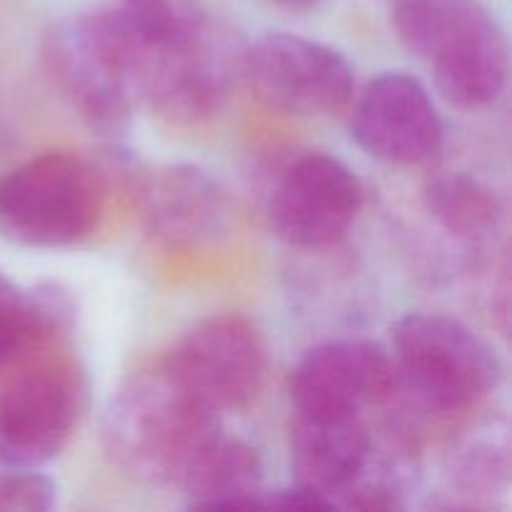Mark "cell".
Here are the masks:
<instances>
[{
  "instance_id": "obj_1",
  "label": "cell",
  "mask_w": 512,
  "mask_h": 512,
  "mask_svg": "<svg viewBox=\"0 0 512 512\" xmlns=\"http://www.w3.org/2000/svg\"><path fill=\"white\" fill-rule=\"evenodd\" d=\"M220 433V413L188 393L165 365L125 380L100 420V443L110 463L155 488L183 483Z\"/></svg>"
},
{
  "instance_id": "obj_2",
  "label": "cell",
  "mask_w": 512,
  "mask_h": 512,
  "mask_svg": "<svg viewBox=\"0 0 512 512\" xmlns=\"http://www.w3.org/2000/svg\"><path fill=\"white\" fill-rule=\"evenodd\" d=\"M40 53L53 88L90 130L118 135L128 128L143 100V48L118 8L60 20Z\"/></svg>"
},
{
  "instance_id": "obj_3",
  "label": "cell",
  "mask_w": 512,
  "mask_h": 512,
  "mask_svg": "<svg viewBox=\"0 0 512 512\" xmlns=\"http://www.w3.org/2000/svg\"><path fill=\"white\" fill-rule=\"evenodd\" d=\"M393 28L448 103L485 108L508 83V38L483 0H395Z\"/></svg>"
},
{
  "instance_id": "obj_4",
  "label": "cell",
  "mask_w": 512,
  "mask_h": 512,
  "mask_svg": "<svg viewBox=\"0 0 512 512\" xmlns=\"http://www.w3.org/2000/svg\"><path fill=\"white\" fill-rule=\"evenodd\" d=\"M398 388L428 413L475 408L500 383L493 345L463 320L443 313H408L393 328Z\"/></svg>"
},
{
  "instance_id": "obj_5",
  "label": "cell",
  "mask_w": 512,
  "mask_h": 512,
  "mask_svg": "<svg viewBox=\"0 0 512 512\" xmlns=\"http://www.w3.org/2000/svg\"><path fill=\"white\" fill-rule=\"evenodd\" d=\"M103 215V183L73 153H43L0 175V238L23 248H68Z\"/></svg>"
},
{
  "instance_id": "obj_6",
  "label": "cell",
  "mask_w": 512,
  "mask_h": 512,
  "mask_svg": "<svg viewBox=\"0 0 512 512\" xmlns=\"http://www.w3.org/2000/svg\"><path fill=\"white\" fill-rule=\"evenodd\" d=\"M168 373L215 413L245 410L268 375L263 333L240 313H218L190 325L165 360Z\"/></svg>"
},
{
  "instance_id": "obj_7",
  "label": "cell",
  "mask_w": 512,
  "mask_h": 512,
  "mask_svg": "<svg viewBox=\"0 0 512 512\" xmlns=\"http://www.w3.org/2000/svg\"><path fill=\"white\" fill-rule=\"evenodd\" d=\"M243 78L268 108L318 118L348 108L355 68L338 48L295 33H270L245 45Z\"/></svg>"
},
{
  "instance_id": "obj_8",
  "label": "cell",
  "mask_w": 512,
  "mask_h": 512,
  "mask_svg": "<svg viewBox=\"0 0 512 512\" xmlns=\"http://www.w3.org/2000/svg\"><path fill=\"white\" fill-rule=\"evenodd\" d=\"M85 408V378L73 363L25 370L0 393V468H40L73 438Z\"/></svg>"
},
{
  "instance_id": "obj_9",
  "label": "cell",
  "mask_w": 512,
  "mask_h": 512,
  "mask_svg": "<svg viewBox=\"0 0 512 512\" xmlns=\"http://www.w3.org/2000/svg\"><path fill=\"white\" fill-rule=\"evenodd\" d=\"M243 55L238 35L213 20L178 48L143 53V100L175 123L208 120L243 78Z\"/></svg>"
},
{
  "instance_id": "obj_10",
  "label": "cell",
  "mask_w": 512,
  "mask_h": 512,
  "mask_svg": "<svg viewBox=\"0 0 512 512\" xmlns=\"http://www.w3.org/2000/svg\"><path fill=\"white\" fill-rule=\"evenodd\" d=\"M363 208V185L340 158L305 153L275 180L268 218L273 233L295 250L333 248Z\"/></svg>"
},
{
  "instance_id": "obj_11",
  "label": "cell",
  "mask_w": 512,
  "mask_h": 512,
  "mask_svg": "<svg viewBox=\"0 0 512 512\" xmlns=\"http://www.w3.org/2000/svg\"><path fill=\"white\" fill-rule=\"evenodd\" d=\"M398 393L393 353L363 338H340L310 348L290 375L295 413L363 415Z\"/></svg>"
},
{
  "instance_id": "obj_12",
  "label": "cell",
  "mask_w": 512,
  "mask_h": 512,
  "mask_svg": "<svg viewBox=\"0 0 512 512\" xmlns=\"http://www.w3.org/2000/svg\"><path fill=\"white\" fill-rule=\"evenodd\" d=\"M355 143L373 158L418 165L433 158L445 125L430 90L408 73H383L370 80L350 115Z\"/></svg>"
},
{
  "instance_id": "obj_13",
  "label": "cell",
  "mask_w": 512,
  "mask_h": 512,
  "mask_svg": "<svg viewBox=\"0 0 512 512\" xmlns=\"http://www.w3.org/2000/svg\"><path fill=\"white\" fill-rule=\"evenodd\" d=\"M140 213L155 240L175 248H200L228 233L230 205L208 170L190 163L163 165L140 188Z\"/></svg>"
},
{
  "instance_id": "obj_14",
  "label": "cell",
  "mask_w": 512,
  "mask_h": 512,
  "mask_svg": "<svg viewBox=\"0 0 512 512\" xmlns=\"http://www.w3.org/2000/svg\"><path fill=\"white\" fill-rule=\"evenodd\" d=\"M375 443L363 415H295L290 430L293 483L338 510L368 470Z\"/></svg>"
},
{
  "instance_id": "obj_15",
  "label": "cell",
  "mask_w": 512,
  "mask_h": 512,
  "mask_svg": "<svg viewBox=\"0 0 512 512\" xmlns=\"http://www.w3.org/2000/svg\"><path fill=\"white\" fill-rule=\"evenodd\" d=\"M263 458L245 440L223 433L200 455L178 485L188 508L195 510H250L263 508Z\"/></svg>"
},
{
  "instance_id": "obj_16",
  "label": "cell",
  "mask_w": 512,
  "mask_h": 512,
  "mask_svg": "<svg viewBox=\"0 0 512 512\" xmlns=\"http://www.w3.org/2000/svg\"><path fill=\"white\" fill-rule=\"evenodd\" d=\"M425 208L445 233L468 245L493 240L505 220L500 195L470 173H445L430 180L425 188Z\"/></svg>"
},
{
  "instance_id": "obj_17",
  "label": "cell",
  "mask_w": 512,
  "mask_h": 512,
  "mask_svg": "<svg viewBox=\"0 0 512 512\" xmlns=\"http://www.w3.org/2000/svg\"><path fill=\"white\" fill-rule=\"evenodd\" d=\"M450 490L455 500L445 510H478L488 508L490 495L508 485V440L505 433L495 438L490 428L473 430L450 453Z\"/></svg>"
},
{
  "instance_id": "obj_18",
  "label": "cell",
  "mask_w": 512,
  "mask_h": 512,
  "mask_svg": "<svg viewBox=\"0 0 512 512\" xmlns=\"http://www.w3.org/2000/svg\"><path fill=\"white\" fill-rule=\"evenodd\" d=\"M115 8L143 53L178 48L213 23L203 0H120Z\"/></svg>"
},
{
  "instance_id": "obj_19",
  "label": "cell",
  "mask_w": 512,
  "mask_h": 512,
  "mask_svg": "<svg viewBox=\"0 0 512 512\" xmlns=\"http://www.w3.org/2000/svg\"><path fill=\"white\" fill-rule=\"evenodd\" d=\"M38 343L30 315L28 290L15 285L0 270V365L10 363L25 348Z\"/></svg>"
},
{
  "instance_id": "obj_20",
  "label": "cell",
  "mask_w": 512,
  "mask_h": 512,
  "mask_svg": "<svg viewBox=\"0 0 512 512\" xmlns=\"http://www.w3.org/2000/svg\"><path fill=\"white\" fill-rule=\"evenodd\" d=\"M30 315H33V328L40 340L58 338V335L70 333L75 325V298L63 283L58 280H40L33 288H28Z\"/></svg>"
},
{
  "instance_id": "obj_21",
  "label": "cell",
  "mask_w": 512,
  "mask_h": 512,
  "mask_svg": "<svg viewBox=\"0 0 512 512\" xmlns=\"http://www.w3.org/2000/svg\"><path fill=\"white\" fill-rule=\"evenodd\" d=\"M58 505V485L35 468L0 473V512H48Z\"/></svg>"
},
{
  "instance_id": "obj_22",
  "label": "cell",
  "mask_w": 512,
  "mask_h": 512,
  "mask_svg": "<svg viewBox=\"0 0 512 512\" xmlns=\"http://www.w3.org/2000/svg\"><path fill=\"white\" fill-rule=\"evenodd\" d=\"M278 8L290 10V13H305V10H313L320 0H270Z\"/></svg>"
}]
</instances>
